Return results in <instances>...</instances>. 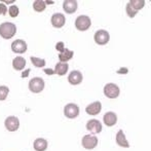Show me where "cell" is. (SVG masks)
<instances>
[{"label":"cell","mask_w":151,"mask_h":151,"mask_svg":"<svg viewBox=\"0 0 151 151\" xmlns=\"http://www.w3.org/2000/svg\"><path fill=\"white\" fill-rule=\"evenodd\" d=\"M4 125L8 132H16L20 127V120L17 116H8L4 121Z\"/></svg>","instance_id":"ba28073f"},{"label":"cell","mask_w":151,"mask_h":151,"mask_svg":"<svg viewBox=\"0 0 151 151\" xmlns=\"http://www.w3.org/2000/svg\"><path fill=\"white\" fill-rule=\"evenodd\" d=\"M101 110H102V104L99 101L93 102V103L90 104L86 108V113L90 114V115H97V114H99L101 112Z\"/></svg>","instance_id":"9a60e30c"},{"label":"cell","mask_w":151,"mask_h":151,"mask_svg":"<svg viewBox=\"0 0 151 151\" xmlns=\"http://www.w3.org/2000/svg\"><path fill=\"white\" fill-rule=\"evenodd\" d=\"M25 66H26V60L23 57H17L12 61V67H14V70L20 71V70L24 69Z\"/></svg>","instance_id":"ffe728a7"},{"label":"cell","mask_w":151,"mask_h":151,"mask_svg":"<svg viewBox=\"0 0 151 151\" xmlns=\"http://www.w3.org/2000/svg\"><path fill=\"white\" fill-rule=\"evenodd\" d=\"M68 69H69V65H68L67 63H58L56 65V68H55L54 72L58 74V75L63 76L68 72Z\"/></svg>","instance_id":"44dd1931"},{"label":"cell","mask_w":151,"mask_h":151,"mask_svg":"<svg viewBox=\"0 0 151 151\" xmlns=\"http://www.w3.org/2000/svg\"><path fill=\"white\" fill-rule=\"evenodd\" d=\"M29 72H30V69H28L26 72H25V73H23V74H22V76H23V77H26V76H28Z\"/></svg>","instance_id":"f1b7e54d"},{"label":"cell","mask_w":151,"mask_h":151,"mask_svg":"<svg viewBox=\"0 0 151 151\" xmlns=\"http://www.w3.org/2000/svg\"><path fill=\"white\" fill-rule=\"evenodd\" d=\"M50 22H52V25L55 28H62L66 23L65 16L63 14H52Z\"/></svg>","instance_id":"7c38bea8"},{"label":"cell","mask_w":151,"mask_h":151,"mask_svg":"<svg viewBox=\"0 0 151 151\" xmlns=\"http://www.w3.org/2000/svg\"><path fill=\"white\" fill-rule=\"evenodd\" d=\"M19 7L17 5H12L9 8H8V12H9V16L12 18H16V17L19 16Z\"/></svg>","instance_id":"d4e9b609"},{"label":"cell","mask_w":151,"mask_h":151,"mask_svg":"<svg viewBox=\"0 0 151 151\" xmlns=\"http://www.w3.org/2000/svg\"><path fill=\"white\" fill-rule=\"evenodd\" d=\"M17 33V27L14 24L9 22L2 23L0 25V36L4 39H10Z\"/></svg>","instance_id":"6da1fadb"},{"label":"cell","mask_w":151,"mask_h":151,"mask_svg":"<svg viewBox=\"0 0 151 151\" xmlns=\"http://www.w3.org/2000/svg\"><path fill=\"white\" fill-rule=\"evenodd\" d=\"M120 90L115 83H107L104 86V95L109 99H115L119 96Z\"/></svg>","instance_id":"5b68a950"},{"label":"cell","mask_w":151,"mask_h":151,"mask_svg":"<svg viewBox=\"0 0 151 151\" xmlns=\"http://www.w3.org/2000/svg\"><path fill=\"white\" fill-rule=\"evenodd\" d=\"M44 72H45L46 74H48V75H52V74H55L54 71H52V69H45L44 70Z\"/></svg>","instance_id":"83f0119b"},{"label":"cell","mask_w":151,"mask_h":151,"mask_svg":"<svg viewBox=\"0 0 151 151\" xmlns=\"http://www.w3.org/2000/svg\"><path fill=\"white\" fill-rule=\"evenodd\" d=\"M144 5H145L144 0H131V1H129V3L127 4V7H125L127 16L129 18H134L137 14V12L144 7Z\"/></svg>","instance_id":"7a4b0ae2"},{"label":"cell","mask_w":151,"mask_h":151,"mask_svg":"<svg viewBox=\"0 0 151 151\" xmlns=\"http://www.w3.org/2000/svg\"><path fill=\"white\" fill-rule=\"evenodd\" d=\"M44 88V81L40 77H34L29 81V90L34 93H38Z\"/></svg>","instance_id":"277c9868"},{"label":"cell","mask_w":151,"mask_h":151,"mask_svg":"<svg viewBox=\"0 0 151 151\" xmlns=\"http://www.w3.org/2000/svg\"><path fill=\"white\" fill-rule=\"evenodd\" d=\"M6 12H7V7H6V5L4 3H0V16H2V14H6Z\"/></svg>","instance_id":"484cf974"},{"label":"cell","mask_w":151,"mask_h":151,"mask_svg":"<svg viewBox=\"0 0 151 151\" xmlns=\"http://www.w3.org/2000/svg\"><path fill=\"white\" fill-rule=\"evenodd\" d=\"M27 43L22 39H17L12 43V50L16 54H24L27 50Z\"/></svg>","instance_id":"30bf717a"},{"label":"cell","mask_w":151,"mask_h":151,"mask_svg":"<svg viewBox=\"0 0 151 151\" xmlns=\"http://www.w3.org/2000/svg\"><path fill=\"white\" fill-rule=\"evenodd\" d=\"M82 146H83L86 149H93V148L97 147L98 145V138L96 136H90V135H86L83 136L81 140Z\"/></svg>","instance_id":"9c48e42d"},{"label":"cell","mask_w":151,"mask_h":151,"mask_svg":"<svg viewBox=\"0 0 151 151\" xmlns=\"http://www.w3.org/2000/svg\"><path fill=\"white\" fill-rule=\"evenodd\" d=\"M82 74L80 71H77V70H74L68 76V81L72 84V86H77V84L81 83L82 81Z\"/></svg>","instance_id":"4fadbf2b"},{"label":"cell","mask_w":151,"mask_h":151,"mask_svg":"<svg viewBox=\"0 0 151 151\" xmlns=\"http://www.w3.org/2000/svg\"><path fill=\"white\" fill-rule=\"evenodd\" d=\"M116 143H117L118 146L120 147H124V148H129V144L127 142V138H125V135L123 133L122 129H119L116 134Z\"/></svg>","instance_id":"e0dca14e"},{"label":"cell","mask_w":151,"mask_h":151,"mask_svg":"<svg viewBox=\"0 0 151 151\" xmlns=\"http://www.w3.org/2000/svg\"><path fill=\"white\" fill-rule=\"evenodd\" d=\"M56 50H59V52H63L64 50H65V46H64V42H62V41L58 42V43H57V45H56Z\"/></svg>","instance_id":"4316f807"},{"label":"cell","mask_w":151,"mask_h":151,"mask_svg":"<svg viewBox=\"0 0 151 151\" xmlns=\"http://www.w3.org/2000/svg\"><path fill=\"white\" fill-rule=\"evenodd\" d=\"M74 56V52L72 50H68V48H65L63 52H60L59 54V60H60V63H66V62L70 61Z\"/></svg>","instance_id":"d6986e66"},{"label":"cell","mask_w":151,"mask_h":151,"mask_svg":"<svg viewBox=\"0 0 151 151\" xmlns=\"http://www.w3.org/2000/svg\"><path fill=\"white\" fill-rule=\"evenodd\" d=\"M104 123L107 127H113L117 122V116L114 112H107L103 117Z\"/></svg>","instance_id":"2e32d148"},{"label":"cell","mask_w":151,"mask_h":151,"mask_svg":"<svg viewBox=\"0 0 151 151\" xmlns=\"http://www.w3.org/2000/svg\"><path fill=\"white\" fill-rule=\"evenodd\" d=\"M47 141L45 139H43V138H38L33 143V147L36 151H45L47 149Z\"/></svg>","instance_id":"ac0fdd59"},{"label":"cell","mask_w":151,"mask_h":151,"mask_svg":"<svg viewBox=\"0 0 151 151\" xmlns=\"http://www.w3.org/2000/svg\"><path fill=\"white\" fill-rule=\"evenodd\" d=\"M86 129L91 134H99L102 132V123L97 119H91L86 122Z\"/></svg>","instance_id":"8fae6325"},{"label":"cell","mask_w":151,"mask_h":151,"mask_svg":"<svg viewBox=\"0 0 151 151\" xmlns=\"http://www.w3.org/2000/svg\"><path fill=\"white\" fill-rule=\"evenodd\" d=\"M8 93H9V88L5 86H0V101H4L7 98Z\"/></svg>","instance_id":"cb8c5ba5"},{"label":"cell","mask_w":151,"mask_h":151,"mask_svg":"<svg viewBox=\"0 0 151 151\" xmlns=\"http://www.w3.org/2000/svg\"><path fill=\"white\" fill-rule=\"evenodd\" d=\"M31 62H32V64L37 68L44 67V66H45V60H44V59H39V58H35V57H31Z\"/></svg>","instance_id":"603a6c76"},{"label":"cell","mask_w":151,"mask_h":151,"mask_svg":"<svg viewBox=\"0 0 151 151\" xmlns=\"http://www.w3.org/2000/svg\"><path fill=\"white\" fill-rule=\"evenodd\" d=\"M91 25V21L88 16H79L75 21V27L79 31H86L90 29Z\"/></svg>","instance_id":"3957f363"},{"label":"cell","mask_w":151,"mask_h":151,"mask_svg":"<svg viewBox=\"0 0 151 151\" xmlns=\"http://www.w3.org/2000/svg\"><path fill=\"white\" fill-rule=\"evenodd\" d=\"M93 39H95L96 43L99 44V45H105L106 43L109 42L110 35L106 30H99L95 33Z\"/></svg>","instance_id":"52a82bcc"},{"label":"cell","mask_w":151,"mask_h":151,"mask_svg":"<svg viewBox=\"0 0 151 151\" xmlns=\"http://www.w3.org/2000/svg\"><path fill=\"white\" fill-rule=\"evenodd\" d=\"M64 114H65L66 117L70 118V119L76 118L79 115V107L73 103L67 104L64 108Z\"/></svg>","instance_id":"8992f818"},{"label":"cell","mask_w":151,"mask_h":151,"mask_svg":"<svg viewBox=\"0 0 151 151\" xmlns=\"http://www.w3.org/2000/svg\"><path fill=\"white\" fill-rule=\"evenodd\" d=\"M78 4L75 0H65L63 2V8L67 14H74L77 10Z\"/></svg>","instance_id":"5bb4252c"},{"label":"cell","mask_w":151,"mask_h":151,"mask_svg":"<svg viewBox=\"0 0 151 151\" xmlns=\"http://www.w3.org/2000/svg\"><path fill=\"white\" fill-rule=\"evenodd\" d=\"M46 4L45 1H42V0H36V1L33 2V8L35 12H41L45 9Z\"/></svg>","instance_id":"7402d4cb"}]
</instances>
